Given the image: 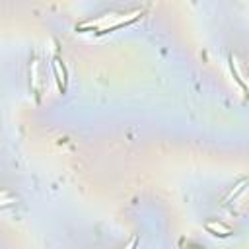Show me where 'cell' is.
I'll list each match as a JSON object with an SVG mask.
<instances>
[{
    "mask_svg": "<svg viewBox=\"0 0 249 249\" xmlns=\"http://www.w3.org/2000/svg\"><path fill=\"white\" fill-rule=\"evenodd\" d=\"M142 8H134V10H111V12H105L101 16H95V18H88L84 19L82 23L76 25V29L80 31H86V29H93L97 33H107V31H115L119 27H124L128 23H132L134 19H138L142 16Z\"/></svg>",
    "mask_w": 249,
    "mask_h": 249,
    "instance_id": "obj_1",
    "label": "cell"
},
{
    "mask_svg": "<svg viewBox=\"0 0 249 249\" xmlns=\"http://www.w3.org/2000/svg\"><path fill=\"white\" fill-rule=\"evenodd\" d=\"M53 72H54V80H56L58 89L64 93L66 91V84H68V72H66L64 60L58 54H54V58H53Z\"/></svg>",
    "mask_w": 249,
    "mask_h": 249,
    "instance_id": "obj_2",
    "label": "cell"
},
{
    "mask_svg": "<svg viewBox=\"0 0 249 249\" xmlns=\"http://www.w3.org/2000/svg\"><path fill=\"white\" fill-rule=\"evenodd\" d=\"M206 230L208 231H212V233H216V235H222V237H228V235H231V230L228 228V226H224L222 222H206Z\"/></svg>",
    "mask_w": 249,
    "mask_h": 249,
    "instance_id": "obj_3",
    "label": "cell"
},
{
    "mask_svg": "<svg viewBox=\"0 0 249 249\" xmlns=\"http://www.w3.org/2000/svg\"><path fill=\"white\" fill-rule=\"evenodd\" d=\"M245 185H247V179H245V177H243V179H239V181L233 185V189H231V191H230V193H228V195L222 198V204H226V202H230L231 198H235V196H237V195H239V193L245 189Z\"/></svg>",
    "mask_w": 249,
    "mask_h": 249,
    "instance_id": "obj_4",
    "label": "cell"
},
{
    "mask_svg": "<svg viewBox=\"0 0 249 249\" xmlns=\"http://www.w3.org/2000/svg\"><path fill=\"white\" fill-rule=\"evenodd\" d=\"M136 245H138V237H136V235H134V237H132V239H130V243H128V245H126V247H123V249H136Z\"/></svg>",
    "mask_w": 249,
    "mask_h": 249,
    "instance_id": "obj_5",
    "label": "cell"
}]
</instances>
